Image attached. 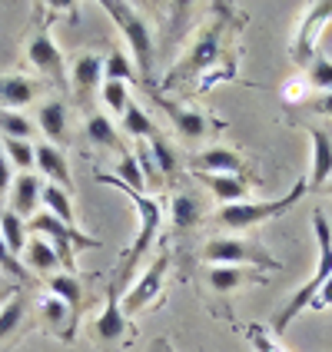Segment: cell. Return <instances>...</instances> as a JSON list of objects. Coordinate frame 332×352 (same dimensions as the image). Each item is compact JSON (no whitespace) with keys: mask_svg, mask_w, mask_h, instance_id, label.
Returning <instances> with one entry per match:
<instances>
[{"mask_svg":"<svg viewBox=\"0 0 332 352\" xmlns=\"http://www.w3.org/2000/svg\"><path fill=\"white\" fill-rule=\"evenodd\" d=\"M313 230H316V243H319V266H316L313 279H309V283H302V286L296 289L293 299H289V302L273 316V329L276 333H286L296 316L313 306V299L319 296V289L329 283V276H332V226H329V219H326L322 210H316L313 213Z\"/></svg>","mask_w":332,"mask_h":352,"instance_id":"6da1fadb","label":"cell"},{"mask_svg":"<svg viewBox=\"0 0 332 352\" xmlns=\"http://www.w3.org/2000/svg\"><path fill=\"white\" fill-rule=\"evenodd\" d=\"M97 183H103V186H113V190H120V193H126L130 199H133V206H137V213H140V233H137V239H133V246L123 253V276H126L140 263V259L146 256V250L157 243L159 226H163V206H159L157 196L143 193V190H133V186H126V183H120L113 173H103V170H97Z\"/></svg>","mask_w":332,"mask_h":352,"instance_id":"7a4b0ae2","label":"cell"},{"mask_svg":"<svg viewBox=\"0 0 332 352\" xmlns=\"http://www.w3.org/2000/svg\"><path fill=\"white\" fill-rule=\"evenodd\" d=\"M100 7H103V14H110V17H113L117 30L123 34V40L130 43V50H133V60H137L140 77L150 83V80H153V54H157L150 20L143 17L133 3H123V0H103Z\"/></svg>","mask_w":332,"mask_h":352,"instance_id":"3957f363","label":"cell"},{"mask_svg":"<svg viewBox=\"0 0 332 352\" xmlns=\"http://www.w3.org/2000/svg\"><path fill=\"white\" fill-rule=\"evenodd\" d=\"M309 190V183L306 179H299L293 186V193L279 196L273 203H253V199H243V203H230V206H219L216 210V223L223 226V230H253L259 223H266V219H273V216L286 213L289 206L299 203V196Z\"/></svg>","mask_w":332,"mask_h":352,"instance_id":"277c9868","label":"cell"},{"mask_svg":"<svg viewBox=\"0 0 332 352\" xmlns=\"http://www.w3.org/2000/svg\"><path fill=\"white\" fill-rule=\"evenodd\" d=\"M30 230L40 236H47V243L54 246V253L60 259V270L63 273H77V259H74V250H100L103 243L93 239V236H87L83 230H74V226H67V223H60L57 216L50 213H40L30 219Z\"/></svg>","mask_w":332,"mask_h":352,"instance_id":"5b68a950","label":"cell"},{"mask_svg":"<svg viewBox=\"0 0 332 352\" xmlns=\"http://www.w3.org/2000/svg\"><path fill=\"white\" fill-rule=\"evenodd\" d=\"M223 27H226L223 17L206 20L203 30L190 43V54L173 67V74L166 77V83H179V80H190L196 74H203V70H213V63L223 57Z\"/></svg>","mask_w":332,"mask_h":352,"instance_id":"8992f818","label":"cell"},{"mask_svg":"<svg viewBox=\"0 0 332 352\" xmlns=\"http://www.w3.org/2000/svg\"><path fill=\"white\" fill-rule=\"evenodd\" d=\"M203 259L206 263H223V266H266V270H283V263L269 256L259 243L250 239H236V236H219L203 246Z\"/></svg>","mask_w":332,"mask_h":352,"instance_id":"52a82bcc","label":"cell"},{"mask_svg":"<svg viewBox=\"0 0 332 352\" xmlns=\"http://www.w3.org/2000/svg\"><path fill=\"white\" fill-rule=\"evenodd\" d=\"M50 20L54 17H43L37 27H34V34L27 37V63H30L34 70H40L43 77L54 80L60 90H67L70 70H67V63H63L60 47L54 43V37H50Z\"/></svg>","mask_w":332,"mask_h":352,"instance_id":"ba28073f","label":"cell"},{"mask_svg":"<svg viewBox=\"0 0 332 352\" xmlns=\"http://www.w3.org/2000/svg\"><path fill=\"white\" fill-rule=\"evenodd\" d=\"M90 336L103 352H113L120 342H126V336H137V329L130 326V319L120 309V286H110L107 293V306L100 309V316L90 326Z\"/></svg>","mask_w":332,"mask_h":352,"instance_id":"9c48e42d","label":"cell"},{"mask_svg":"<svg viewBox=\"0 0 332 352\" xmlns=\"http://www.w3.org/2000/svg\"><path fill=\"white\" fill-rule=\"evenodd\" d=\"M332 20V0H322V3H309L306 17L299 23L296 30V40H293V60L299 67H309L316 57V43H319V34L322 27Z\"/></svg>","mask_w":332,"mask_h":352,"instance_id":"30bf717a","label":"cell"},{"mask_svg":"<svg viewBox=\"0 0 332 352\" xmlns=\"http://www.w3.org/2000/svg\"><path fill=\"white\" fill-rule=\"evenodd\" d=\"M166 270H170V256L159 253L157 259L146 266V273H143L137 283H133V289L123 296L120 309H123V316H126V319H130L133 313H140V309H146V306L157 299L159 289H163V279H166Z\"/></svg>","mask_w":332,"mask_h":352,"instance_id":"8fae6325","label":"cell"},{"mask_svg":"<svg viewBox=\"0 0 332 352\" xmlns=\"http://www.w3.org/2000/svg\"><path fill=\"white\" fill-rule=\"evenodd\" d=\"M40 193H43V183L40 176L34 173H20L14 176V186H10V196H7V210L17 213L20 219H34L37 216V206H40Z\"/></svg>","mask_w":332,"mask_h":352,"instance_id":"7c38bea8","label":"cell"},{"mask_svg":"<svg viewBox=\"0 0 332 352\" xmlns=\"http://www.w3.org/2000/svg\"><path fill=\"white\" fill-rule=\"evenodd\" d=\"M193 173H226V176H243L246 173V163L239 153L226 150V146H206L193 157Z\"/></svg>","mask_w":332,"mask_h":352,"instance_id":"4fadbf2b","label":"cell"},{"mask_svg":"<svg viewBox=\"0 0 332 352\" xmlns=\"http://www.w3.org/2000/svg\"><path fill=\"white\" fill-rule=\"evenodd\" d=\"M70 83H74L77 100H90L93 90L103 87V60L97 54H80L70 67Z\"/></svg>","mask_w":332,"mask_h":352,"instance_id":"5bb4252c","label":"cell"},{"mask_svg":"<svg viewBox=\"0 0 332 352\" xmlns=\"http://www.w3.org/2000/svg\"><path fill=\"white\" fill-rule=\"evenodd\" d=\"M309 137H313V170H309V186L322 190L332 176V133L322 126H309Z\"/></svg>","mask_w":332,"mask_h":352,"instance_id":"9a60e30c","label":"cell"},{"mask_svg":"<svg viewBox=\"0 0 332 352\" xmlns=\"http://www.w3.org/2000/svg\"><path fill=\"white\" fill-rule=\"evenodd\" d=\"M37 170H40V176H47V183L60 186L63 193H74V179H70V166H67L63 150L50 146V143H40L37 146Z\"/></svg>","mask_w":332,"mask_h":352,"instance_id":"2e32d148","label":"cell"},{"mask_svg":"<svg viewBox=\"0 0 332 352\" xmlns=\"http://www.w3.org/2000/svg\"><path fill=\"white\" fill-rule=\"evenodd\" d=\"M157 103L166 110L170 123L176 126V133H179L183 140H203V137H206L210 123H206V117H203V113L186 110V107H179V103H173V100H166V97H157Z\"/></svg>","mask_w":332,"mask_h":352,"instance_id":"e0dca14e","label":"cell"},{"mask_svg":"<svg viewBox=\"0 0 332 352\" xmlns=\"http://www.w3.org/2000/svg\"><path fill=\"white\" fill-rule=\"evenodd\" d=\"M37 306H40V319H43V326H47V329H54V333H60V339H67V342H70L74 333H77L70 306H67L63 299H57L54 293H47Z\"/></svg>","mask_w":332,"mask_h":352,"instance_id":"ac0fdd59","label":"cell"},{"mask_svg":"<svg viewBox=\"0 0 332 352\" xmlns=\"http://www.w3.org/2000/svg\"><path fill=\"white\" fill-rule=\"evenodd\" d=\"M37 83L30 77H20V74H10V77H0V110H17L20 107H30L34 97H37Z\"/></svg>","mask_w":332,"mask_h":352,"instance_id":"d6986e66","label":"cell"},{"mask_svg":"<svg viewBox=\"0 0 332 352\" xmlns=\"http://www.w3.org/2000/svg\"><path fill=\"white\" fill-rule=\"evenodd\" d=\"M196 176H199V183H203L223 206L243 203L246 193H250V183H246L243 176H226V173H196Z\"/></svg>","mask_w":332,"mask_h":352,"instance_id":"ffe728a7","label":"cell"},{"mask_svg":"<svg viewBox=\"0 0 332 352\" xmlns=\"http://www.w3.org/2000/svg\"><path fill=\"white\" fill-rule=\"evenodd\" d=\"M37 126L50 146L67 143V107H63L60 100H47L37 113Z\"/></svg>","mask_w":332,"mask_h":352,"instance_id":"44dd1931","label":"cell"},{"mask_svg":"<svg viewBox=\"0 0 332 352\" xmlns=\"http://www.w3.org/2000/svg\"><path fill=\"white\" fill-rule=\"evenodd\" d=\"M23 316H27V293L23 286H14V293L3 296L0 302V346L23 326Z\"/></svg>","mask_w":332,"mask_h":352,"instance_id":"7402d4cb","label":"cell"},{"mask_svg":"<svg viewBox=\"0 0 332 352\" xmlns=\"http://www.w3.org/2000/svg\"><path fill=\"white\" fill-rule=\"evenodd\" d=\"M206 283H210L213 293H230L243 283H263V276L256 270H246V266H213L206 273Z\"/></svg>","mask_w":332,"mask_h":352,"instance_id":"603a6c76","label":"cell"},{"mask_svg":"<svg viewBox=\"0 0 332 352\" xmlns=\"http://www.w3.org/2000/svg\"><path fill=\"white\" fill-rule=\"evenodd\" d=\"M47 289L70 306V313H74V326H77L80 322V306H83V283H80L77 276H70V273H54V276H47Z\"/></svg>","mask_w":332,"mask_h":352,"instance_id":"cb8c5ba5","label":"cell"},{"mask_svg":"<svg viewBox=\"0 0 332 352\" xmlns=\"http://www.w3.org/2000/svg\"><path fill=\"white\" fill-rule=\"evenodd\" d=\"M23 266H30V270L40 276H54L60 270V259H57V253H54V246H50L43 236H34V239H27Z\"/></svg>","mask_w":332,"mask_h":352,"instance_id":"d4e9b609","label":"cell"},{"mask_svg":"<svg viewBox=\"0 0 332 352\" xmlns=\"http://www.w3.org/2000/svg\"><path fill=\"white\" fill-rule=\"evenodd\" d=\"M0 150L10 160V166L20 173H30L37 166V146L30 140H0Z\"/></svg>","mask_w":332,"mask_h":352,"instance_id":"484cf974","label":"cell"},{"mask_svg":"<svg viewBox=\"0 0 332 352\" xmlns=\"http://www.w3.org/2000/svg\"><path fill=\"white\" fill-rule=\"evenodd\" d=\"M0 236H3V243L10 246V253L20 256L27 250V219H20V216L10 213V210H0Z\"/></svg>","mask_w":332,"mask_h":352,"instance_id":"4316f807","label":"cell"},{"mask_svg":"<svg viewBox=\"0 0 332 352\" xmlns=\"http://www.w3.org/2000/svg\"><path fill=\"white\" fill-rule=\"evenodd\" d=\"M40 203L47 206V213L57 216L60 223L74 226V206H70V193H63L54 183H43V193H40Z\"/></svg>","mask_w":332,"mask_h":352,"instance_id":"83f0119b","label":"cell"},{"mask_svg":"<svg viewBox=\"0 0 332 352\" xmlns=\"http://www.w3.org/2000/svg\"><path fill=\"white\" fill-rule=\"evenodd\" d=\"M170 210H173V226L176 230H193L196 223H199V216H203L199 199L190 196V193H176L173 203H170Z\"/></svg>","mask_w":332,"mask_h":352,"instance_id":"f1b7e54d","label":"cell"},{"mask_svg":"<svg viewBox=\"0 0 332 352\" xmlns=\"http://www.w3.org/2000/svg\"><path fill=\"white\" fill-rule=\"evenodd\" d=\"M87 140H90L93 146L120 150L117 126H113V120H110V117H103V113H90V120H87Z\"/></svg>","mask_w":332,"mask_h":352,"instance_id":"f546056e","label":"cell"},{"mask_svg":"<svg viewBox=\"0 0 332 352\" xmlns=\"http://www.w3.org/2000/svg\"><path fill=\"white\" fill-rule=\"evenodd\" d=\"M146 146H150V160H153V166H157L159 176H173L176 170H179V157H176V150L159 137V133H153V137L146 140Z\"/></svg>","mask_w":332,"mask_h":352,"instance_id":"4dcf8cb0","label":"cell"},{"mask_svg":"<svg viewBox=\"0 0 332 352\" xmlns=\"http://www.w3.org/2000/svg\"><path fill=\"white\" fill-rule=\"evenodd\" d=\"M34 123L17 113V110H0V137L3 140H30L34 137Z\"/></svg>","mask_w":332,"mask_h":352,"instance_id":"1f68e13d","label":"cell"},{"mask_svg":"<svg viewBox=\"0 0 332 352\" xmlns=\"http://www.w3.org/2000/svg\"><path fill=\"white\" fill-rule=\"evenodd\" d=\"M123 130H126V133H130L133 140H150L153 133H157V126L150 123V117L140 110L133 100H130V107L123 110Z\"/></svg>","mask_w":332,"mask_h":352,"instance_id":"d6a6232c","label":"cell"},{"mask_svg":"<svg viewBox=\"0 0 332 352\" xmlns=\"http://www.w3.org/2000/svg\"><path fill=\"white\" fill-rule=\"evenodd\" d=\"M100 100L107 103V110H113V113L123 117V110L130 107V90H126V83H120V80H103Z\"/></svg>","mask_w":332,"mask_h":352,"instance_id":"836d02e7","label":"cell"},{"mask_svg":"<svg viewBox=\"0 0 332 352\" xmlns=\"http://www.w3.org/2000/svg\"><path fill=\"white\" fill-rule=\"evenodd\" d=\"M133 77H137V74H133V63H130V57H126L123 50H113L110 57L103 60V80H120V83H130Z\"/></svg>","mask_w":332,"mask_h":352,"instance_id":"e575fe53","label":"cell"},{"mask_svg":"<svg viewBox=\"0 0 332 352\" xmlns=\"http://www.w3.org/2000/svg\"><path fill=\"white\" fill-rule=\"evenodd\" d=\"M117 179L120 183H126V186H133V190H143L146 193V179H143V170H140V163L133 153H123L117 163Z\"/></svg>","mask_w":332,"mask_h":352,"instance_id":"d590c367","label":"cell"},{"mask_svg":"<svg viewBox=\"0 0 332 352\" xmlns=\"http://www.w3.org/2000/svg\"><path fill=\"white\" fill-rule=\"evenodd\" d=\"M0 276H10L17 286L27 283V266H23V259H20V256L10 253V246L3 243V236H0Z\"/></svg>","mask_w":332,"mask_h":352,"instance_id":"8d00e7d4","label":"cell"},{"mask_svg":"<svg viewBox=\"0 0 332 352\" xmlns=\"http://www.w3.org/2000/svg\"><path fill=\"white\" fill-rule=\"evenodd\" d=\"M309 83L319 87V94H332V60H326L322 54L313 57V63H309Z\"/></svg>","mask_w":332,"mask_h":352,"instance_id":"74e56055","label":"cell"},{"mask_svg":"<svg viewBox=\"0 0 332 352\" xmlns=\"http://www.w3.org/2000/svg\"><path fill=\"white\" fill-rule=\"evenodd\" d=\"M10 186H14V166L0 150V210H3V199L10 196Z\"/></svg>","mask_w":332,"mask_h":352,"instance_id":"f35d334b","label":"cell"},{"mask_svg":"<svg viewBox=\"0 0 332 352\" xmlns=\"http://www.w3.org/2000/svg\"><path fill=\"white\" fill-rule=\"evenodd\" d=\"M309 110L319 113V117H332V94H319V97L309 103Z\"/></svg>","mask_w":332,"mask_h":352,"instance_id":"ab89813d","label":"cell"},{"mask_svg":"<svg viewBox=\"0 0 332 352\" xmlns=\"http://www.w3.org/2000/svg\"><path fill=\"white\" fill-rule=\"evenodd\" d=\"M313 306H316V309H319V306H329V309H332V276H329V283L319 289V296L313 299Z\"/></svg>","mask_w":332,"mask_h":352,"instance_id":"60d3db41","label":"cell"},{"mask_svg":"<svg viewBox=\"0 0 332 352\" xmlns=\"http://www.w3.org/2000/svg\"><path fill=\"white\" fill-rule=\"evenodd\" d=\"M153 352H170V346H166V342H157V346H153Z\"/></svg>","mask_w":332,"mask_h":352,"instance_id":"b9f144b4","label":"cell"},{"mask_svg":"<svg viewBox=\"0 0 332 352\" xmlns=\"http://www.w3.org/2000/svg\"><path fill=\"white\" fill-rule=\"evenodd\" d=\"M319 193H329V196H332V179L326 183V186H322V190H319Z\"/></svg>","mask_w":332,"mask_h":352,"instance_id":"7bdbcfd3","label":"cell"},{"mask_svg":"<svg viewBox=\"0 0 332 352\" xmlns=\"http://www.w3.org/2000/svg\"><path fill=\"white\" fill-rule=\"evenodd\" d=\"M0 302H3V296H0Z\"/></svg>","mask_w":332,"mask_h":352,"instance_id":"ee69618b","label":"cell"},{"mask_svg":"<svg viewBox=\"0 0 332 352\" xmlns=\"http://www.w3.org/2000/svg\"><path fill=\"white\" fill-rule=\"evenodd\" d=\"M0 279H3V276H0Z\"/></svg>","mask_w":332,"mask_h":352,"instance_id":"f6af8a7d","label":"cell"}]
</instances>
